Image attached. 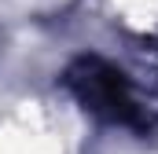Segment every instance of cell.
<instances>
[{
  "label": "cell",
  "instance_id": "6da1fadb",
  "mask_svg": "<svg viewBox=\"0 0 158 154\" xmlns=\"http://www.w3.org/2000/svg\"><path fill=\"white\" fill-rule=\"evenodd\" d=\"M63 84L88 117H96L103 125H114V128H129L136 136L155 132V114H147V107L132 92V81L110 59L77 55L63 70Z\"/></svg>",
  "mask_w": 158,
  "mask_h": 154
}]
</instances>
